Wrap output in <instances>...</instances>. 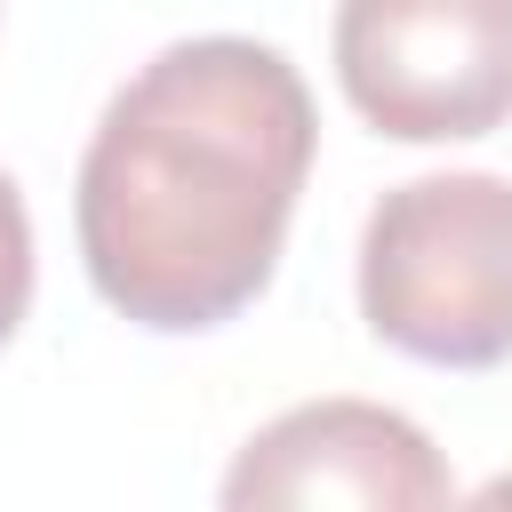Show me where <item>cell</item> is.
I'll return each mask as SVG.
<instances>
[{"instance_id": "1", "label": "cell", "mask_w": 512, "mask_h": 512, "mask_svg": "<svg viewBox=\"0 0 512 512\" xmlns=\"http://www.w3.org/2000/svg\"><path fill=\"white\" fill-rule=\"evenodd\" d=\"M312 144V88L272 40H168L80 152L72 232L96 296L160 336L248 312L272 288Z\"/></svg>"}, {"instance_id": "4", "label": "cell", "mask_w": 512, "mask_h": 512, "mask_svg": "<svg viewBox=\"0 0 512 512\" xmlns=\"http://www.w3.org/2000/svg\"><path fill=\"white\" fill-rule=\"evenodd\" d=\"M216 512H456V480L416 416L336 392L248 432Z\"/></svg>"}, {"instance_id": "5", "label": "cell", "mask_w": 512, "mask_h": 512, "mask_svg": "<svg viewBox=\"0 0 512 512\" xmlns=\"http://www.w3.org/2000/svg\"><path fill=\"white\" fill-rule=\"evenodd\" d=\"M24 312H32V216L16 176L0 168V344L24 328Z\"/></svg>"}, {"instance_id": "6", "label": "cell", "mask_w": 512, "mask_h": 512, "mask_svg": "<svg viewBox=\"0 0 512 512\" xmlns=\"http://www.w3.org/2000/svg\"><path fill=\"white\" fill-rule=\"evenodd\" d=\"M456 512H512V472H496V480H488L472 504H456Z\"/></svg>"}, {"instance_id": "2", "label": "cell", "mask_w": 512, "mask_h": 512, "mask_svg": "<svg viewBox=\"0 0 512 512\" xmlns=\"http://www.w3.org/2000/svg\"><path fill=\"white\" fill-rule=\"evenodd\" d=\"M360 320L424 368L512 360V176L392 184L360 224Z\"/></svg>"}, {"instance_id": "3", "label": "cell", "mask_w": 512, "mask_h": 512, "mask_svg": "<svg viewBox=\"0 0 512 512\" xmlns=\"http://www.w3.org/2000/svg\"><path fill=\"white\" fill-rule=\"evenodd\" d=\"M336 80L400 144L488 136L512 120V0H352L336 8Z\"/></svg>"}]
</instances>
